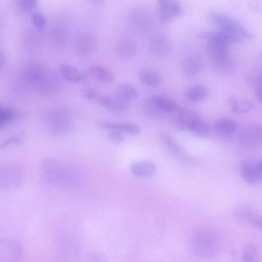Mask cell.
I'll use <instances>...</instances> for the list:
<instances>
[{
  "mask_svg": "<svg viewBox=\"0 0 262 262\" xmlns=\"http://www.w3.org/2000/svg\"><path fill=\"white\" fill-rule=\"evenodd\" d=\"M41 173L47 183L56 186L75 184L80 177L74 168L53 158L47 159L42 162Z\"/></svg>",
  "mask_w": 262,
  "mask_h": 262,
  "instance_id": "obj_1",
  "label": "cell"
},
{
  "mask_svg": "<svg viewBox=\"0 0 262 262\" xmlns=\"http://www.w3.org/2000/svg\"><path fill=\"white\" fill-rule=\"evenodd\" d=\"M198 37L207 39L208 51L214 60L228 58L230 45L244 40L220 30L202 32L198 34Z\"/></svg>",
  "mask_w": 262,
  "mask_h": 262,
  "instance_id": "obj_2",
  "label": "cell"
},
{
  "mask_svg": "<svg viewBox=\"0 0 262 262\" xmlns=\"http://www.w3.org/2000/svg\"><path fill=\"white\" fill-rule=\"evenodd\" d=\"M219 245V238L217 234L210 230H203L192 236L190 249L194 255L205 257L213 254Z\"/></svg>",
  "mask_w": 262,
  "mask_h": 262,
  "instance_id": "obj_3",
  "label": "cell"
},
{
  "mask_svg": "<svg viewBox=\"0 0 262 262\" xmlns=\"http://www.w3.org/2000/svg\"><path fill=\"white\" fill-rule=\"evenodd\" d=\"M209 17L219 30L235 36L243 40L252 38L253 34L237 20L224 14L211 11Z\"/></svg>",
  "mask_w": 262,
  "mask_h": 262,
  "instance_id": "obj_4",
  "label": "cell"
},
{
  "mask_svg": "<svg viewBox=\"0 0 262 262\" xmlns=\"http://www.w3.org/2000/svg\"><path fill=\"white\" fill-rule=\"evenodd\" d=\"M23 172L16 164L9 163L0 167V189L10 191L18 188L22 183Z\"/></svg>",
  "mask_w": 262,
  "mask_h": 262,
  "instance_id": "obj_5",
  "label": "cell"
},
{
  "mask_svg": "<svg viewBox=\"0 0 262 262\" xmlns=\"http://www.w3.org/2000/svg\"><path fill=\"white\" fill-rule=\"evenodd\" d=\"M157 1V13L161 21L164 23L180 16L183 12L182 6L178 0Z\"/></svg>",
  "mask_w": 262,
  "mask_h": 262,
  "instance_id": "obj_6",
  "label": "cell"
},
{
  "mask_svg": "<svg viewBox=\"0 0 262 262\" xmlns=\"http://www.w3.org/2000/svg\"><path fill=\"white\" fill-rule=\"evenodd\" d=\"M23 251L20 244L13 239L0 240V261H14L20 258Z\"/></svg>",
  "mask_w": 262,
  "mask_h": 262,
  "instance_id": "obj_7",
  "label": "cell"
},
{
  "mask_svg": "<svg viewBox=\"0 0 262 262\" xmlns=\"http://www.w3.org/2000/svg\"><path fill=\"white\" fill-rule=\"evenodd\" d=\"M241 172L246 182L251 184L259 183L262 178L261 160L244 162L241 165Z\"/></svg>",
  "mask_w": 262,
  "mask_h": 262,
  "instance_id": "obj_8",
  "label": "cell"
},
{
  "mask_svg": "<svg viewBox=\"0 0 262 262\" xmlns=\"http://www.w3.org/2000/svg\"><path fill=\"white\" fill-rule=\"evenodd\" d=\"M97 46V38L92 32H83L78 36L76 39L77 50L80 55L83 56H88L93 54L96 52Z\"/></svg>",
  "mask_w": 262,
  "mask_h": 262,
  "instance_id": "obj_9",
  "label": "cell"
},
{
  "mask_svg": "<svg viewBox=\"0 0 262 262\" xmlns=\"http://www.w3.org/2000/svg\"><path fill=\"white\" fill-rule=\"evenodd\" d=\"M261 137V125L258 124H253L244 128L239 137L241 143L244 145L254 146L260 144Z\"/></svg>",
  "mask_w": 262,
  "mask_h": 262,
  "instance_id": "obj_10",
  "label": "cell"
},
{
  "mask_svg": "<svg viewBox=\"0 0 262 262\" xmlns=\"http://www.w3.org/2000/svg\"><path fill=\"white\" fill-rule=\"evenodd\" d=\"M98 102L103 107L115 113H123L129 108V101L117 94L113 96H102L99 99Z\"/></svg>",
  "mask_w": 262,
  "mask_h": 262,
  "instance_id": "obj_11",
  "label": "cell"
},
{
  "mask_svg": "<svg viewBox=\"0 0 262 262\" xmlns=\"http://www.w3.org/2000/svg\"><path fill=\"white\" fill-rule=\"evenodd\" d=\"M53 131L57 134H67L72 128L69 115L64 111H57L53 114L51 121Z\"/></svg>",
  "mask_w": 262,
  "mask_h": 262,
  "instance_id": "obj_12",
  "label": "cell"
},
{
  "mask_svg": "<svg viewBox=\"0 0 262 262\" xmlns=\"http://www.w3.org/2000/svg\"><path fill=\"white\" fill-rule=\"evenodd\" d=\"M96 126L99 128L116 130L130 135H137L140 132L137 125L130 123L99 121Z\"/></svg>",
  "mask_w": 262,
  "mask_h": 262,
  "instance_id": "obj_13",
  "label": "cell"
},
{
  "mask_svg": "<svg viewBox=\"0 0 262 262\" xmlns=\"http://www.w3.org/2000/svg\"><path fill=\"white\" fill-rule=\"evenodd\" d=\"M130 169L135 175L141 178H150L157 172L156 166L148 160L135 161L131 164Z\"/></svg>",
  "mask_w": 262,
  "mask_h": 262,
  "instance_id": "obj_14",
  "label": "cell"
},
{
  "mask_svg": "<svg viewBox=\"0 0 262 262\" xmlns=\"http://www.w3.org/2000/svg\"><path fill=\"white\" fill-rule=\"evenodd\" d=\"M235 215L239 220L246 222L257 228H261V216L252 208L247 206H241L236 209Z\"/></svg>",
  "mask_w": 262,
  "mask_h": 262,
  "instance_id": "obj_15",
  "label": "cell"
},
{
  "mask_svg": "<svg viewBox=\"0 0 262 262\" xmlns=\"http://www.w3.org/2000/svg\"><path fill=\"white\" fill-rule=\"evenodd\" d=\"M238 124L235 120L229 118H221L214 125L215 132L221 136L227 137L233 134L238 128Z\"/></svg>",
  "mask_w": 262,
  "mask_h": 262,
  "instance_id": "obj_16",
  "label": "cell"
},
{
  "mask_svg": "<svg viewBox=\"0 0 262 262\" xmlns=\"http://www.w3.org/2000/svg\"><path fill=\"white\" fill-rule=\"evenodd\" d=\"M151 103L157 109L166 113L174 112L177 108L176 103L166 96L156 95L150 99Z\"/></svg>",
  "mask_w": 262,
  "mask_h": 262,
  "instance_id": "obj_17",
  "label": "cell"
},
{
  "mask_svg": "<svg viewBox=\"0 0 262 262\" xmlns=\"http://www.w3.org/2000/svg\"><path fill=\"white\" fill-rule=\"evenodd\" d=\"M90 73L99 81L105 83H110L114 79L113 73L106 68L98 65L94 64L89 68Z\"/></svg>",
  "mask_w": 262,
  "mask_h": 262,
  "instance_id": "obj_18",
  "label": "cell"
},
{
  "mask_svg": "<svg viewBox=\"0 0 262 262\" xmlns=\"http://www.w3.org/2000/svg\"><path fill=\"white\" fill-rule=\"evenodd\" d=\"M59 70L64 79L71 83H77L82 79V75L79 71L72 65L62 63L60 65Z\"/></svg>",
  "mask_w": 262,
  "mask_h": 262,
  "instance_id": "obj_19",
  "label": "cell"
},
{
  "mask_svg": "<svg viewBox=\"0 0 262 262\" xmlns=\"http://www.w3.org/2000/svg\"><path fill=\"white\" fill-rule=\"evenodd\" d=\"M136 51L134 43L129 40L120 41L116 47V52L119 57L123 59L132 58Z\"/></svg>",
  "mask_w": 262,
  "mask_h": 262,
  "instance_id": "obj_20",
  "label": "cell"
},
{
  "mask_svg": "<svg viewBox=\"0 0 262 262\" xmlns=\"http://www.w3.org/2000/svg\"><path fill=\"white\" fill-rule=\"evenodd\" d=\"M139 77L144 84L150 87L158 86L162 81L161 76L157 73L149 69L141 70Z\"/></svg>",
  "mask_w": 262,
  "mask_h": 262,
  "instance_id": "obj_21",
  "label": "cell"
},
{
  "mask_svg": "<svg viewBox=\"0 0 262 262\" xmlns=\"http://www.w3.org/2000/svg\"><path fill=\"white\" fill-rule=\"evenodd\" d=\"M200 117L198 113L194 111H184L178 116V125L181 129L188 130L191 125Z\"/></svg>",
  "mask_w": 262,
  "mask_h": 262,
  "instance_id": "obj_22",
  "label": "cell"
},
{
  "mask_svg": "<svg viewBox=\"0 0 262 262\" xmlns=\"http://www.w3.org/2000/svg\"><path fill=\"white\" fill-rule=\"evenodd\" d=\"M182 69L187 75L194 76L197 74L201 68V62L199 59L193 57L185 58L182 61Z\"/></svg>",
  "mask_w": 262,
  "mask_h": 262,
  "instance_id": "obj_23",
  "label": "cell"
},
{
  "mask_svg": "<svg viewBox=\"0 0 262 262\" xmlns=\"http://www.w3.org/2000/svg\"><path fill=\"white\" fill-rule=\"evenodd\" d=\"M208 94L207 90L204 86L195 85L188 89L185 95L188 100L196 102L206 98Z\"/></svg>",
  "mask_w": 262,
  "mask_h": 262,
  "instance_id": "obj_24",
  "label": "cell"
},
{
  "mask_svg": "<svg viewBox=\"0 0 262 262\" xmlns=\"http://www.w3.org/2000/svg\"><path fill=\"white\" fill-rule=\"evenodd\" d=\"M117 94L129 101L137 99L139 96L136 88L129 83L120 84L118 88Z\"/></svg>",
  "mask_w": 262,
  "mask_h": 262,
  "instance_id": "obj_25",
  "label": "cell"
},
{
  "mask_svg": "<svg viewBox=\"0 0 262 262\" xmlns=\"http://www.w3.org/2000/svg\"><path fill=\"white\" fill-rule=\"evenodd\" d=\"M229 104L231 111L234 113H247L252 107V103L250 101L245 99L238 100L233 97L229 99Z\"/></svg>",
  "mask_w": 262,
  "mask_h": 262,
  "instance_id": "obj_26",
  "label": "cell"
},
{
  "mask_svg": "<svg viewBox=\"0 0 262 262\" xmlns=\"http://www.w3.org/2000/svg\"><path fill=\"white\" fill-rule=\"evenodd\" d=\"M193 135L198 137H205L209 132L208 123L201 118L198 119L188 129Z\"/></svg>",
  "mask_w": 262,
  "mask_h": 262,
  "instance_id": "obj_27",
  "label": "cell"
},
{
  "mask_svg": "<svg viewBox=\"0 0 262 262\" xmlns=\"http://www.w3.org/2000/svg\"><path fill=\"white\" fill-rule=\"evenodd\" d=\"M162 138L165 146L177 156L181 157V158L187 160H189V158L188 157L187 155L184 153L183 150L181 149L179 145L176 144V143L170 137L166 135H163Z\"/></svg>",
  "mask_w": 262,
  "mask_h": 262,
  "instance_id": "obj_28",
  "label": "cell"
},
{
  "mask_svg": "<svg viewBox=\"0 0 262 262\" xmlns=\"http://www.w3.org/2000/svg\"><path fill=\"white\" fill-rule=\"evenodd\" d=\"M243 256L245 261H256L258 257V252L256 246L251 244L246 245L243 249Z\"/></svg>",
  "mask_w": 262,
  "mask_h": 262,
  "instance_id": "obj_29",
  "label": "cell"
},
{
  "mask_svg": "<svg viewBox=\"0 0 262 262\" xmlns=\"http://www.w3.org/2000/svg\"><path fill=\"white\" fill-rule=\"evenodd\" d=\"M14 116L13 111L0 105V129L10 121Z\"/></svg>",
  "mask_w": 262,
  "mask_h": 262,
  "instance_id": "obj_30",
  "label": "cell"
},
{
  "mask_svg": "<svg viewBox=\"0 0 262 262\" xmlns=\"http://www.w3.org/2000/svg\"><path fill=\"white\" fill-rule=\"evenodd\" d=\"M31 20L34 26L39 30H42L47 23L45 16L42 13L38 11L32 14Z\"/></svg>",
  "mask_w": 262,
  "mask_h": 262,
  "instance_id": "obj_31",
  "label": "cell"
},
{
  "mask_svg": "<svg viewBox=\"0 0 262 262\" xmlns=\"http://www.w3.org/2000/svg\"><path fill=\"white\" fill-rule=\"evenodd\" d=\"M152 49L155 53L158 54H163L167 51V49H168V45L164 40L158 39L153 42Z\"/></svg>",
  "mask_w": 262,
  "mask_h": 262,
  "instance_id": "obj_32",
  "label": "cell"
},
{
  "mask_svg": "<svg viewBox=\"0 0 262 262\" xmlns=\"http://www.w3.org/2000/svg\"><path fill=\"white\" fill-rule=\"evenodd\" d=\"M214 61L215 63V68L220 72H228L233 67L232 63L229 61V58L223 60Z\"/></svg>",
  "mask_w": 262,
  "mask_h": 262,
  "instance_id": "obj_33",
  "label": "cell"
},
{
  "mask_svg": "<svg viewBox=\"0 0 262 262\" xmlns=\"http://www.w3.org/2000/svg\"><path fill=\"white\" fill-rule=\"evenodd\" d=\"M18 6L25 10H30L35 8L37 5V0H17Z\"/></svg>",
  "mask_w": 262,
  "mask_h": 262,
  "instance_id": "obj_34",
  "label": "cell"
},
{
  "mask_svg": "<svg viewBox=\"0 0 262 262\" xmlns=\"http://www.w3.org/2000/svg\"><path fill=\"white\" fill-rule=\"evenodd\" d=\"M110 139L116 144H120L124 140V136L122 132L116 130H110L108 134Z\"/></svg>",
  "mask_w": 262,
  "mask_h": 262,
  "instance_id": "obj_35",
  "label": "cell"
},
{
  "mask_svg": "<svg viewBox=\"0 0 262 262\" xmlns=\"http://www.w3.org/2000/svg\"><path fill=\"white\" fill-rule=\"evenodd\" d=\"M261 77H258L256 81V88L255 90V94L257 99L261 101L262 93H261Z\"/></svg>",
  "mask_w": 262,
  "mask_h": 262,
  "instance_id": "obj_36",
  "label": "cell"
},
{
  "mask_svg": "<svg viewBox=\"0 0 262 262\" xmlns=\"http://www.w3.org/2000/svg\"><path fill=\"white\" fill-rule=\"evenodd\" d=\"M83 95L87 99H93L96 97V93L93 89L88 88L83 91Z\"/></svg>",
  "mask_w": 262,
  "mask_h": 262,
  "instance_id": "obj_37",
  "label": "cell"
},
{
  "mask_svg": "<svg viewBox=\"0 0 262 262\" xmlns=\"http://www.w3.org/2000/svg\"><path fill=\"white\" fill-rule=\"evenodd\" d=\"M4 62V57L2 53L0 51V67L3 64Z\"/></svg>",
  "mask_w": 262,
  "mask_h": 262,
  "instance_id": "obj_38",
  "label": "cell"
},
{
  "mask_svg": "<svg viewBox=\"0 0 262 262\" xmlns=\"http://www.w3.org/2000/svg\"><path fill=\"white\" fill-rule=\"evenodd\" d=\"M94 3H100L102 0H91Z\"/></svg>",
  "mask_w": 262,
  "mask_h": 262,
  "instance_id": "obj_39",
  "label": "cell"
}]
</instances>
